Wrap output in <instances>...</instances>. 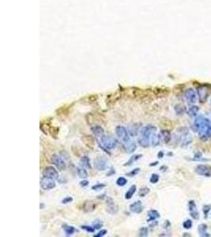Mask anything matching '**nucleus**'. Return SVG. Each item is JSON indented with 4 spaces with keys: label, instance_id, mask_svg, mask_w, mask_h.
I'll list each match as a JSON object with an SVG mask.
<instances>
[{
    "label": "nucleus",
    "instance_id": "c85d7f7f",
    "mask_svg": "<svg viewBox=\"0 0 211 237\" xmlns=\"http://www.w3.org/2000/svg\"><path fill=\"white\" fill-rule=\"evenodd\" d=\"M77 173H78V176L80 177L81 179H86L88 177V172L86 171V169L82 167H78L77 168Z\"/></svg>",
    "mask_w": 211,
    "mask_h": 237
},
{
    "label": "nucleus",
    "instance_id": "2f4dec72",
    "mask_svg": "<svg viewBox=\"0 0 211 237\" xmlns=\"http://www.w3.org/2000/svg\"><path fill=\"white\" fill-rule=\"evenodd\" d=\"M148 234H149V229L146 227H142V228H140L139 230V234L138 236L141 237H146L148 236Z\"/></svg>",
    "mask_w": 211,
    "mask_h": 237
},
{
    "label": "nucleus",
    "instance_id": "49530a36",
    "mask_svg": "<svg viewBox=\"0 0 211 237\" xmlns=\"http://www.w3.org/2000/svg\"><path fill=\"white\" fill-rule=\"evenodd\" d=\"M158 224V221H153L149 222V227H150V228H154V227H156Z\"/></svg>",
    "mask_w": 211,
    "mask_h": 237
},
{
    "label": "nucleus",
    "instance_id": "603ef678",
    "mask_svg": "<svg viewBox=\"0 0 211 237\" xmlns=\"http://www.w3.org/2000/svg\"><path fill=\"white\" fill-rule=\"evenodd\" d=\"M44 207H45V206L44 205V203H42V202H41V203H40V210H43V209H44Z\"/></svg>",
    "mask_w": 211,
    "mask_h": 237
},
{
    "label": "nucleus",
    "instance_id": "39448f33",
    "mask_svg": "<svg viewBox=\"0 0 211 237\" xmlns=\"http://www.w3.org/2000/svg\"><path fill=\"white\" fill-rule=\"evenodd\" d=\"M197 94L198 100L201 103H204L207 101L211 93V87L209 85H202L197 88Z\"/></svg>",
    "mask_w": 211,
    "mask_h": 237
},
{
    "label": "nucleus",
    "instance_id": "c9c22d12",
    "mask_svg": "<svg viewBox=\"0 0 211 237\" xmlns=\"http://www.w3.org/2000/svg\"><path fill=\"white\" fill-rule=\"evenodd\" d=\"M81 228L83 229V230L86 231L87 233H94L96 230L93 226H88V225H82L81 226Z\"/></svg>",
    "mask_w": 211,
    "mask_h": 237
},
{
    "label": "nucleus",
    "instance_id": "864d4df0",
    "mask_svg": "<svg viewBox=\"0 0 211 237\" xmlns=\"http://www.w3.org/2000/svg\"><path fill=\"white\" fill-rule=\"evenodd\" d=\"M168 155H169V156H172V155H173V154H172V153H168Z\"/></svg>",
    "mask_w": 211,
    "mask_h": 237
},
{
    "label": "nucleus",
    "instance_id": "58836bf2",
    "mask_svg": "<svg viewBox=\"0 0 211 237\" xmlns=\"http://www.w3.org/2000/svg\"><path fill=\"white\" fill-rule=\"evenodd\" d=\"M211 209V206L210 205H204L203 207H202V211H203V213L205 215V217H207L208 214H209L210 211Z\"/></svg>",
    "mask_w": 211,
    "mask_h": 237
},
{
    "label": "nucleus",
    "instance_id": "a18cd8bd",
    "mask_svg": "<svg viewBox=\"0 0 211 237\" xmlns=\"http://www.w3.org/2000/svg\"><path fill=\"white\" fill-rule=\"evenodd\" d=\"M170 227H171V223L169 222V221L167 220V221H165V222H164V228H165V229H168V228H169Z\"/></svg>",
    "mask_w": 211,
    "mask_h": 237
},
{
    "label": "nucleus",
    "instance_id": "3c124183",
    "mask_svg": "<svg viewBox=\"0 0 211 237\" xmlns=\"http://www.w3.org/2000/svg\"><path fill=\"white\" fill-rule=\"evenodd\" d=\"M105 197V194H104V195H100V197H97V198L104 199V198Z\"/></svg>",
    "mask_w": 211,
    "mask_h": 237
},
{
    "label": "nucleus",
    "instance_id": "7ed1b4c3",
    "mask_svg": "<svg viewBox=\"0 0 211 237\" xmlns=\"http://www.w3.org/2000/svg\"><path fill=\"white\" fill-rule=\"evenodd\" d=\"M117 142L116 140L114 138L109 135H103L100 138V148H102L105 152L108 153V150H113L116 147Z\"/></svg>",
    "mask_w": 211,
    "mask_h": 237
},
{
    "label": "nucleus",
    "instance_id": "2eb2a0df",
    "mask_svg": "<svg viewBox=\"0 0 211 237\" xmlns=\"http://www.w3.org/2000/svg\"><path fill=\"white\" fill-rule=\"evenodd\" d=\"M129 209H130V211H131V213L138 214V213H141L143 211L144 207L142 206V201H135V202H134V203L131 204V205H130Z\"/></svg>",
    "mask_w": 211,
    "mask_h": 237
},
{
    "label": "nucleus",
    "instance_id": "6e6d98bb",
    "mask_svg": "<svg viewBox=\"0 0 211 237\" xmlns=\"http://www.w3.org/2000/svg\"></svg>",
    "mask_w": 211,
    "mask_h": 237
},
{
    "label": "nucleus",
    "instance_id": "09e8293b",
    "mask_svg": "<svg viewBox=\"0 0 211 237\" xmlns=\"http://www.w3.org/2000/svg\"><path fill=\"white\" fill-rule=\"evenodd\" d=\"M115 173H116V171H115V169H113V168H111V171H110V173H108V174H107V176H109L115 174Z\"/></svg>",
    "mask_w": 211,
    "mask_h": 237
},
{
    "label": "nucleus",
    "instance_id": "6ab92c4d",
    "mask_svg": "<svg viewBox=\"0 0 211 237\" xmlns=\"http://www.w3.org/2000/svg\"><path fill=\"white\" fill-rule=\"evenodd\" d=\"M147 216H148V219H147V222L149 223V222L153 221H156L160 217V213H158V211L155 210H150L147 212Z\"/></svg>",
    "mask_w": 211,
    "mask_h": 237
},
{
    "label": "nucleus",
    "instance_id": "9d476101",
    "mask_svg": "<svg viewBox=\"0 0 211 237\" xmlns=\"http://www.w3.org/2000/svg\"><path fill=\"white\" fill-rule=\"evenodd\" d=\"M105 204H106V211L108 213H110L111 215H114L116 214L119 212V206L115 202L113 198L108 197L106 198V202H105Z\"/></svg>",
    "mask_w": 211,
    "mask_h": 237
},
{
    "label": "nucleus",
    "instance_id": "5701e85b",
    "mask_svg": "<svg viewBox=\"0 0 211 237\" xmlns=\"http://www.w3.org/2000/svg\"><path fill=\"white\" fill-rule=\"evenodd\" d=\"M62 229L64 230V233L67 236H71L73 235L74 233L77 232V229L71 225H68L67 224H62Z\"/></svg>",
    "mask_w": 211,
    "mask_h": 237
},
{
    "label": "nucleus",
    "instance_id": "473e14b6",
    "mask_svg": "<svg viewBox=\"0 0 211 237\" xmlns=\"http://www.w3.org/2000/svg\"><path fill=\"white\" fill-rule=\"evenodd\" d=\"M175 112H176V115H182L185 111V108L184 106L180 105V104H177L175 106Z\"/></svg>",
    "mask_w": 211,
    "mask_h": 237
},
{
    "label": "nucleus",
    "instance_id": "4c0bfd02",
    "mask_svg": "<svg viewBox=\"0 0 211 237\" xmlns=\"http://www.w3.org/2000/svg\"><path fill=\"white\" fill-rule=\"evenodd\" d=\"M192 225H193L192 221L190 219L186 220V221L183 223V227H184L185 229H190V228L192 227Z\"/></svg>",
    "mask_w": 211,
    "mask_h": 237
},
{
    "label": "nucleus",
    "instance_id": "a19ab883",
    "mask_svg": "<svg viewBox=\"0 0 211 237\" xmlns=\"http://www.w3.org/2000/svg\"><path fill=\"white\" fill-rule=\"evenodd\" d=\"M202 153L200 152H197L194 156V158L192 159L193 161H207V160H205V159H202Z\"/></svg>",
    "mask_w": 211,
    "mask_h": 237
},
{
    "label": "nucleus",
    "instance_id": "0eeeda50",
    "mask_svg": "<svg viewBox=\"0 0 211 237\" xmlns=\"http://www.w3.org/2000/svg\"><path fill=\"white\" fill-rule=\"evenodd\" d=\"M94 168L98 171H105L107 170L109 167L108 161L105 157L100 156L97 157L94 160Z\"/></svg>",
    "mask_w": 211,
    "mask_h": 237
},
{
    "label": "nucleus",
    "instance_id": "f3484780",
    "mask_svg": "<svg viewBox=\"0 0 211 237\" xmlns=\"http://www.w3.org/2000/svg\"><path fill=\"white\" fill-rule=\"evenodd\" d=\"M97 208V204L93 201H85L82 205V210L85 213L94 212Z\"/></svg>",
    "mask_w": 211,
    "mask_h": 237
},
{
    "label": "nucleus",
    "instance_id": "bb28decb",
    "mask_svg": "<svg viewBox=\"0 0 211 237\" xmlns=\"http://www.w3.org/2000/svg\"><path fill=\"white\" fill-rule=\"evenodd\" d=\"M136 190H137V187H136L135 185L131 186L125 194V199H127V200L131 199V198L133 197V195H134V193L136 192Z\"/></svg>",
    "mask_w": 211,
    "mask_h": 237
},
{
    "label": "nucleus",
    "instance_id": "cd10ccee",
    "mask_svg": "<svg viewBox=\"0 0 211 237\" xmlns=\"http://www.w3.org/2000/svg\"><path fill=\"white\" fill-rule=\"evenodd\" d=\"M199 112V107L196 105H191L187 110V114L191 117H195L198 115Z\"/></svg>",
    "mask_w": 211,
    "mask_h": 237
},
{
    "label": "nucleus",
    "instance_id": "72a5a7b5",
    "mask_svg": "<svg viewBox=\"0 0 211 237\" xmlns=\"http://www.w3.org/2000/svg\"><path fill=\"white\" fill-rule=\"evenodd\" d=\"M159 179H160V177H159V176H158V174H155V173H153V174H152V176H150V179H149V182L151 183V184H157L158 181H159Z\"/></svg>",
    "mask_w": 211,
    "mask_h": 237
},
{
    "label": "nucleus",
    "instance_id": "dca6fc26",
    "mask_svg": "<svg viewBox=\"0 0 211 237\" xmlns=\"http://www.w3.org/2000/svg\"><path fill=\"white\" fill-rule=\"evenodd\" d=\"M90 130L93 133L94 136L97 138H100L103 135H105V129L100 125H95L93 126L90 128Z\"/></svg>",
    "mask_w": 211,
    "mask_h": 237
},
{
    "label": "nucleus",
    "instance_id": "1a4fd4ad",
    "mask_svg": "<svg viewBox=\"0 0 211 237\" xmlns=\"http://www.w3.org/2000/svg\"><path fill=\"white\" fill-rule=\"evenodd\" d=\"M56 187V184L55 182V179L52 178L48 176H44L40 179V187L42 188L43 190H52Z\"/></svg>",
    "mask_w": 211,
    "mask_h": 237
},
{
    "label": "nucleus",
    "instance_id": "79ce46f5",
    "mask_svg": "<svg viewBox=\"0 0 211 237\" xmlns=\"http://www.w3.org/2000/svg\"><path fill=\"white\" fill-rule=\"evenodd\" d=\"M73 198L71 197V196H67V197L64 198L62 199V204H68V203H71V202H72L73 201Z\"/></svg>",
    "mask_w": 211,
    "mask_h": 237
},
{
    "label": "nucleus",
    "instance_id": "e433bc0d",
    "mask_svg": "<svg viewBox=\"0 0 211 237\" xmlns=\"http://www.w3.org/2000/svg\"><path fill=\"white\" fill-rule=\"evenodd\" d=\"M139 172H140V168H134V169H133L132 171H131L130 172H128V173H127V176L128 177H133V176H135L136 175H138V173H139Z\"/></svg>",
    "mask_w": 211,
    "mask_h": 237
},
{
    "label": "nucleus",
    "instance_id": "aec40b11",
    "mask_svg": "<svg viewBox=\"0 0 211 237\" xmlns=\"http://www.w3.org/2000/svg\"><path fill=\"white\" fill-rule=\"evenodd\" d=\"M123 148L126 152H127L128 153H131L134 152L137 149V145L134 141H128L127 143H123Z\"/></svg>",
    "mask_w": 211,
    "mask_h": 237
},
{
    "label": "nucleus",
    "instance_id": "4be33fe9",
    "mask_svg": "<svg viewBox=\"0 0 211 237\" xmlns=\"http://www.w3.org/2000/svg\"><path fill=\"white\" fill-rule=\"evenodd\" d=\"M160 138H161V139H162L164 143L168 144L169 142H170V141H171L172 139V135H171V133H170L169 130H160Z\"/></svg>",
    "mask_w": 211,
    "mask_h": 237
},
{
    "label": "nucleus",
    "instance_id": "8fccbe9b",
    "mask_svg": "<svg viewBox=\"0 0 211 237\" xmlns=\"http://www.w3.org/2000/svg\"><path fill=\"white\" fill-rule=\"evenodd\" d=\"M159 164L158 161H155V162H153V163L149 164V166H150V167H153V166H156L157 164Z\"/></svg>",
    "mask_w": 211,
    "mask_h": 237
},
{
    "label": "nucleus",
    "instance_id": "b1692460",
    "mask_svg": "<svg viewBox=\"0 0 211 237\" xmlns=\"http://www.w3.org/2000/svg\"><path fill=\"white\" fill-rule=\"evenodd\" d=\"M160 139H161V138H160V134H158L157 132L153 133V135L151 136V138H150V145L154 146V147L158 146L160 144Z\"/></svg>",
    "mask_w": 211,
    "mask_h": 237
},
{
    "label": "nucleus",
    "instance_id": "a878e982",
    "mask_svg": "<svg viewBox=\"0 0 211 237\" xmlns=\"http://www.w3.org/2000/svg\"><path fill=\"white\" fill-rule=\"evenodd\" d=\"M142 156H143L142 154H134V155H133V156H132V157H131V158H130L129 160H128V161H127V162H126V163H125L124 164H123V166H124V167H126V166H131V164H133L134 163V162H136V161H138L139 159L142 158Z\"/></svg>",
    "mask_w": 211,
    "mask_h": 237
},
{
    "label": "nucleus",
    "instance_id": "c756f323",
    "mask_svg": "<svg viewBox=\"0 0 211 237\" xmlns=\"http://www.w3.org/2000/svg\"><path fill=\"white\" fill-rule=\"evenodd\" d=\"M150 192V190H149V187H142L139 189V191H138V196L139 197H145Z\"/></svg>",
    "mask_w": 211,
    "mask_h": 237
},
{
    "label": "nucleus",
    "instance_id": "ddd939ff",
    "mask_svg": "<svg viewBox=\"0 0 211 237\" xmlns=\"http://www.w3.org/2000/svg\"><path fill=\"white\" fill-rule=\"evenodd\" d=\"M188 210L190 212L191 217L195 220H198L199 218V213H198L197 206H196L195 202L193 200L188 201Z\"/></svg>",
    "mask_w": 211,
    "mask_h": 237
},
{
    "label": "nucleus",
    "instance_id": "4468645a",
    "mask_svg": "<svg viewBox=\"0 0 211 237\" xmlns=\"http://www.w3.org/2000/svg\"><path fill=\"white\" fill-rule=\"evenodd\" d=\"M44 176L50 178H52L54 179H59V173L56 168L52 166H48L44 169Z\"/></svg>",
    "mask_w": 211,
    "mask_h": 237
},
{
    "label": "nucleus",
    "instance_id": "393cba45",
    "mask_svg": "<svg viewBox=\"0 0 211 237\" xmlns=\"http://www.w3.org/2000/svg\"><path fill=\"white\" fill-rule=\"evenodd\" d=\"M207 225L206 224H201L198 227V232L201 236H210L209 233H207Z\"/></svg>",
    "mask_w": 211,
    "mask_h": 237
},
{
    "label": "nucleus",
    "instance_id": "de8ad7c7",
    "mask_svg": "<svg viewBox=\"0 0 211 237\" xmlns=\"http://www.w3.org/2000/svg\"><path fill=\"white\" fill-rule=\"evenodd\" d=\"M163 157H164V153H163V151H160L158 153V158H163Z\"/></svg>",
    "mask_w": 211,
    "mask_h": 237
},
{
    "label": "nucleus",
    "instance_id": "f03ea898",
    "mask_svg": "<svg viewBox=\"0 0 211 237\" xmlns=\"http://www.w3.org/2000/svg\"><path fill=\"white\" fill-rule=\"evenodd\" d=\"M158 129L156 127L151 125L146 126L141 129L140 136L138 139V143L143 148L149 147L150 145V138L153 133L157 132Z\"/></svg>",
    "mask_w": 211,
    "mask_h": 237
},
{
    "label": "nucleus",
    "instance_id": "20e7f679",
    "mask_svg": "<svg viewBox=\"0 0 211 237\" xmlns=\"http://www.w3.org/2000/svg\"><path fill=\"white\" fill-rule=\"evenodd\" d=\"M178 139H180L183 146H187L192 142V137L190 135L188 128L180 127L177 130Z\"/></svg>",
    "mask_w": 211,
    "mask_h": 237
},
{
    "label": "nucleus",
    "instance_id": "423d86ee",
    "mask_svg": "<svg viewBox=\"0 0 211 237\" xmlns=\"http://www.w3.org/2000/svg\"><path fill=\"white\" fill-rule=\"evenodd\" d=\"M116 131V136L123 142V143H127L128 141H131L130 139V134L129 132L127 131V128L123 126H117L115 129Z\"/></svg>",
    "mask_w": 211,
    "mask_h": 237
},
{
    "label": "nucleus",
    "instance_id": "6e6552de",
    "mask_svg": "<svg viewBox=\"0 0 211 237\" xmlns=\"http://www.w3.org/2000/svg\"><path fill=\"white\" fill-rule=\"evenodd\" d=\"M51 163L56 166L59 171L66 170L67 168V164L62 157L59 154H53L51 157Z\"/></svg>",
    "mask_w": 211,
    "mask_h": 237
},
{
    "label": "nucleus",
    "instance_id": "9b49d317",
    "mask_svg": "<svg viewBox=\"0 0 211 237\" xmlns=\"http://www.w3.org/2000/svg\"><path fill=\"white\" fill-rule=\"evenodd\" d=\"M184 98L189 104H194L198 100V94L193 89H187L184 93Z\"/></svg>",
    "mask_w": 211,
    "mask_h": 237
},
{
    "label": "nucleus",
    "instance_id": "ea45409f",
    "mask_svg": "<svg viewBox=\"0 0 211 237\" xmlns=\"http://www.w3.org/2000/svg\"><path fill=\"white\" fill-rule=\"evenodd\" d=\"M106 187V185L104 184H97L95 185L92 186V190H102L103 188H105Z\"/></svg>",
    "mask_w": 211,
    "mask_h": 237
},
{
    "label": "nucleus",
    "instance_id": "f257e3e1",
    "mask_svg": "<svg viewBox=\"0 0 211 237\" xmlns=\"http://www.w3.org/2000/svg\"><path fill=\"white\" fill-rule=\"evenodd\" d=\"M192 129L198 133L202 141H207L211 137V123L208 119L198 116L194 121Z\"/></svg>",
    "mask_w": 211,
    "mask_h": 237
},
{
    "label": "nucleus",
    "instance_id": "5fc2aeb1",
    "mask_svg": "<svg viewBox=\"0 0 211 237\" xmlns=\"http://www.w3.org/2000/svg\"><path fill=\"white\" fill-rule=\"evenodd\" d=\"M210 105H211V100H210Z\"/></svg>",
    "mask_w": 211,
    "mask_h": 237
},
{
    "label": "nucleus",
    "instance_id": "c03bdc74",
    "mask_svg": "<svg viewBox=\"0 0 211 237\" xmlns=\"http://www.w3.org/2000/svg\"><path fill=\"white\" fill-rule=\"evenodd\" d=\"M89 181L84 179L82 181H81L80 183H79V185H80L82 187H87V186L89 185Z\"/></svg>",
    "mask_w": 211,
    "mask_h": 237
},
{
    "label": "nucleus",
    "instance_id": "a211bd4d",
    "mask_svg": "<svg viewBox=\"0 0 211 237\" xmlns=\"http://www.w3.org/2000/svg\"><path fill=\"white\" fill-rule=\"evenodd\" d=\"M82 141L84 142L85 145H86L89 148H93L95 145V139L91 135H88V134L83 135L82 137Z\"/></svg>",
    "mask_w": 211,
    "mask_h": 237
},
{
    "label": "nucleus",
    "instance_id": "f8f14e48",
    "mask_svg": "<svg viewBox=\"0 0 211 237\" xmlns=\"http://www.w3.org/2000/svg\"><path fill=\"white\" fill-rule=\"evenodd\" d=\"M195 172L199 176L205 177H211V167L206 164H199L195 169Z\"/></svg>",
    "mask_w": 211,
    "mask_h": 237
},
{
    "label": "nucleus",
    "instance_id": "f704fd0d",
    "mask_svg": "<svg viewBox=\"0 0 211 237\" xmlns=\"http://www.w3.org/2000/svg\"><path fill=\"white\" fill-rule=\"evenodd\" d=\"M93 227L95 228L96 230L97 229H100V228H101L103 227L102 221H100V220H96V221H94V223H93Z\"/></svg>",
    "mask_w": 211,
    "mask_h": 237
},
{
    "label": "nucleus",
    "instance_id": "412c9836",
    "mask_svg": "<svg viewBox=\"0 0 211 237\" xmlns=\"http://www.w3.org/2000/svg\"><path fill=\"white\" fill-rule=\"evenodd\" d=\"M79 164H80V166L82 167V168H89V169H91L92 168L91 163H90V159L87 157V156H84V157H82L80 159Z\"/></svg>",
    "mask_w": 211,
    "mask_h": 237
},
{
    "label": "nucleus",
    "instance_id": "7c9ffc66",
    "mask_svg": "<svg viewBox=\"0 0 211 237\" xmlns=\"http://www.w3.org/2000/svg\"><path fill=\"white\" fill-rule=\"evenodd\" d=\"M127 184V179L125 177H119L116 180V184L119 187H124Z\"/></svg>",
    "mask_w": 211,
    "mask_h": 237
},
{
    "label": "nucleus",
    "instance_id": "37998d69",
    "mask_svg": "<svg viewBox=\"0 0 211 237\" xmlns=\"http://www.w3.org/2000/svg\"><path fill=\"white\" fill-rule=\"evenodd\" d=\"M107 230L106 229H101V230L99 232V233H97V234H95V235L94 236V237H102V236H105V235L107 234Z\"/></svg>",
    "mask_w": 211,
    "mask_h": 237
}]
</instances>
